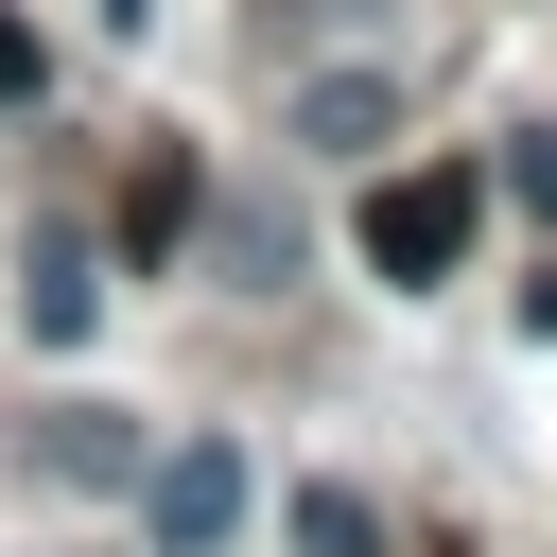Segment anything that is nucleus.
I'll return each mask as SVG.
<instances>
[{"label":"nucleus","mask_w":557,"mask_h":557,"mask_svg":"<svg viewBox=\"0 0 557 557\" xmlns=\"http://www.w3.org/2000/svg\"><path fill=\"white\" fill-rule=\"evenodd\" d=\"M470 226H487V174H383L366 191V278H400V296H435L453 261H470Z\"/></svg>","instance_id":"obj_1"},{"label":"nucleus","mask_w":557,"mask_h":557,"mask_svg":"<svg viewBox=\"0 0 557 557\" xmlns=\"http://www.w3.org/2000/svg\"><path fill=\"white\" fill-rule=\"evenodd\" d=\"M226 522H244V453H226V435L139 453V540H157V557H226Z\"/></svg>","instance_id":"obj_2"},{"label":"nucleus","mask_w":557,"mask_h":557,"mask_svg":"<svg viewBox=\"0 0 557 557\" xmlns=\"http://www.w3.org/2000/svg\"><path fill=\"white\" fill-rule=\"evenodd\" d=\"M17 331H35V348H87V331H104V244H87V226H35V261H17Z\"/></svg>","instance_id":"obj_3"},{"label":"nucleus","mask_w":557,"mask_h":557,"mask_svg":"<svg viewBox=\"0 0 557 557\" xmlns=\"http://www.w3.org/2000/svg\"><path fill=\"white\" fill-rule=\"evenodd\" d=\"M278 122H296L313 157H383V139H400V87H383V70H296Z\"/></svg>","instance_id":"obj_4"},{"label":"nucleus","mask_w":557,"mask_h":557,"mask_svg":"<svg viewBox=\"0 0 557 557\" xmlns=\"http://www.w3.org/2000/svg\"><path fill=\"white\" fill-rule=\"evenodd\" d=\"M35 470H70V487H139V418L70 400V418H35Z\"/></svg>","instance_id":"obj_5"},{"label":"nucleus","mask_w":557,"mask_h":557,"mask_svg":"<svg viewBox=\"0 0 557 557\" xmlns=\"http://www.w3.org/2000/svg\"><path fill=\"white\" fill-rule=\"evenodd\" d=\"M104 244H122L139 278H157V261L191 244V157H139V191H122V226H104Z\"/></svg>","instance_id":"obj_6"},{"label":"nucleus","mask_w":557,"mask_h":557,"mask_svg":"<svg viewBox=\"0 0 557 557\" xmlns=\"http://www.w3.org/2000/svg\"><path fill=\"white\" fill-rule=\"evenodd\" d=\"M296 557H383V522H366V487H296Z\"/></svg>","instance_id":"obj_7"},{"label":"nucleus","mask_w":557,"mask_h":557,"mask_svg":"<svg viewBox=\"0 0 557 557\" xmlns=\"http://www.w3.org/2000/svg\"><path fill=\"white\" fill-rule=\"evenodd\" d=\"M505 191H522V209L557 226V122H540V139H505Z\"/></svg>","instance_id":"obj_8"},{"label":"nucleus","mask_w":557,"mask_h":557,"mask_svg":"<svg viewBox=\"0 0 557 557\" xmlns=\"http://www.w3.org/2000/svg\"><path fill=\"white\" fill-rule=\"evenodd\" d=\"M35 70H52V52H35V17L0 0V104H35Z\"/></svg>","instance_id":"obj_9"},{"label":"nucleus","mask_w":557,"mask_h":557,"mask_svg":"<svg viewBox=\"0 0 557 557\" xmlns=\"http://www.w3.org/2000/svg\"><path fill=\"white\" fill-rule=\"evenodd\" d=\"M522 331H540V348H557V261H540V278H522Z\"/></svg>","instance_id":"obj_10"},{"label":"nucleus","mask_w":557,"mask_h":557,"mask_svg":"<svg viewBox=\"0 0 557 557\" xmlns=\"http://www.w3.org/2000/svg\"><path fill=\"white\" fill-rule=\"evenodd\" d=\"M104 17H122V35H139V0H104Z\"/></svg>","instance_id":"obj_11"}]
</instances>
